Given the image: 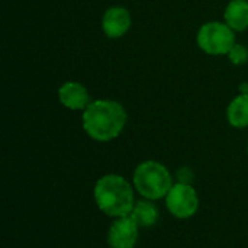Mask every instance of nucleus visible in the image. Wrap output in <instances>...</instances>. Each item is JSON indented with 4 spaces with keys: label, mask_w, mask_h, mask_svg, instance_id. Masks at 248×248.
I'll return each mask as SVG.
<instances>
[{
    "label": "nucleus",
    "mask_w": 248,
    "mask_h": 248,
    "mask_svg": "<svg viewBox=\"0 0 248 248\" xmlns=\"http://www.w3.org/2000/svg\"><path fill=\"white\" fill-rule=\"evenodd\" d=\"M81 121L83 129L92 140L108 142L122 134L128 121V113L116 100L97 99L83 110Z\"/></svg>",
    "instance_id": "nucleus-1"
},
{
    "label": "nucleus",
    "mask_w": 248,
    "mask_h": 248,
    "mask_svg": "<svg viewBox=\"0 0 248 248\" xmlns=\"http://www.w3.org/2000/svg\"><path fill=\"white\" fill-rule=\"evenodd\" d=\"M93 196L97 208L115 219L128 217L135 205L132 186L119 174L102 176L94 185Z\"/></svg>",
    "instance_id": "nucleus-2"
},
{
    "label": "nucleus",
    "mask_w": 248,
    "mask_h": 248,
    "mask_svg": "<svg viewBox=\"0 0 248 248\" xmlns=\"http://www.w3.org/2000/svg\"><path fill=\"white\" fill-rule=\"evenodd\" d=\"M173 185L174 183L170 171L158 161H144L134 171V187L142 198L148 201L166 198Z\"/></svg>",
    "instance_id": "nucleus-3"
},
{
    "label": "nucleus",
    "mask_w": 248,
    "mask_h": 248,
    "mask_svg": "<svg viewBox=\"0 0 248 248\" xmlns=\"http://www.w3.org/2000/svg\"><path fill=\"white\" fill-rule=\"evenodd\" d=\"M199 48L209 55H228L235 42V32L218 20L206 22L201 26L196 36Z\"/></svg>",
    "instance_id": "nucleus-4"
},
{
    "label": "nucleus",
    "mask_w": 248,
    "mask_h": 248,
    "mask_svg": "<svg viewBox=\"0 0 248 248\" xmlns=\"http://www.w3.org/2000/svg\"><path fill=\"white\" fill-rule=\"evenodd\" d=\"M169 212L179 219L192 218L199 209V196L190 183H174L166 196Z\"/></svg>",
    "instance_id": "nucleus-5"
},
{
    "label": "nucleus",
    "mask_w": 248,
    "mask_h": 248,
    "mask_svg": "<svg viewBox=\"0 0 248 248\" xmlns=\"http://www.w3.org/2000/svg\"><path fill=\"white\" fill-rule=\"evenodd\" d=\"M140 227L128 217L116 218L108 232V244L110 248H135Z\"/></svg>",
    "instance_id": "nucleus-6"
},
{
    "label": "nucleus",
    "mask_w": 248,
    "mask_h": 248,
    "mask_svg": "<svg viewBox=\"0 0 248 248\" xmlns=\"http://www.w3.org/2000/svg\"><path fill=\"white\" fill-rule=\"evenodd\" d=\"M132 17L126 7L112 6L102 17V29L108 38H122L131 28Z\"/></svg>",
    "instance_id": "nucleus-7"
},
{
    "label": "nucleus",
    "mask_w": 248,
    "mask_h": 248,
    "mask_svg": "<svg viewBox=\"0 0 248 248\" xmlns=\"http://www.w3.org/2000/svg\"><path fill=\"white\" fill-rule=\"evenodd\" d=\"M58 99L70 110H84L92 103L87 89L78 81H65L58 89Z\"/></svg>",
    "instance_id": "nucleus-8"
},
{
    "label": "nucleus",
    "mask_w": 248,
    "mask_h": 248,
    "mask_svg": "<svg viewBox=\"0 0 248 248\" xmlns=\"http://www.w3.org/2000/svg\"><path fill=\"white\" fill-rule=\"evenodd\" d=\"M225 23L234 32H243L248 28V0H231L224 13Z\"/></svg>",
    "instance_id": "nucleus-9"
},
{
    "label": "nucleus",
    "mask_w": 248,
    "mask_h": 248,
    "mask_svg": "<svg viewBox=\"0 0 248 248\" xmlns=\"http://www.w3.org/2000/svg\"><path fill=\"white\" fill-rule=\"evenodd\" d=\"M129 217L134 219V222L140 228H151L157 224L160 218V212H158L157 205L153 203V201L147 199V201L135 202Z\"/></svg>",
    "instance_id": "nucleus-10"
},
{
    "label": "nucleus",
    "mask_w": 248,
    "mask_h": 248,
    "mask_svg": "<svg viewBox=\"0 0 248 248\" xmlns=\"http://www.w3.org/2000/svg\"><path fill=\"white\" fill-rule=\"evenodd\" d=\"M227 119L234 128L248 126V93L238 94L227 109Z\"/></svg>",
    "instance_id": "nucleus-11"
},
{
    "label": "nucleus",
    "mask_w": 248,
    "mask_h": 248,
    "mask_svg": "<svg viewBox=\"0 0 248 248\" xmlns=\"http://www.w3.org/2000/svg\"><path fill=\"white\" fill-rule=\"evenodd\" d=\"M228 58L234 65H244L248 62V49L241 44H235L228 52Z\"/></svg>",
    "instance_id": "nucleus-12"
},
{
    "label": "nucleus",
    "mask_w": 248,
    "mask_h": 248,
    "mask_svg": "<svg viewBox=\"0 0 248 248\" xmlns=\"http://www.w3.org/2000/svg\"><path fill=\"white\" fill-rule=\"evenodd\" d=\"M240 92L241 93H248V83H244V84L240 86Z\"/></svg>",
    "instance_id": "nucleus-13"
}]
</instances>
